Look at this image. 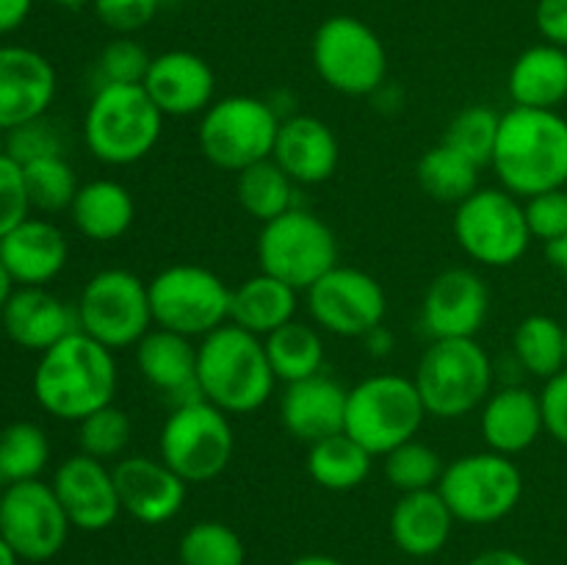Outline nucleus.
Returning <instances> with one entry per match:
<instances>
[{
    "instance_id": "1",
    "label": "nucleus",
    "mask_w": 567,
    "mask_h": 565,
    "mask_svg": "<svg viewBox=\"0 0 567 565\" xmlns=\"http://www.w3.org/2000/svg\"><path fill=\"white\" fill-rule=\"evenodd\" d=\"M116 382L114 352L78 330L39 355L31 388L44 413L78 424L94 410L114 404Z\"/></svg>"
},
{
    "instance_id": "2",
    "label": "nucleus",
    "mask_w": 567,
    "mask_h": 565,
    "mask_svg": "<svg viewBox=\"0 0 567 565\" xmlns=\"http://www.w3.org/2000/svg\"><path fill=\"white\" fill-rule=\"evenodd\" d=\"M502 188L515 197H535L567 186V120L559 111L520 109L502 114L491 161Z\"/></svg>"
},
{
    "instance_id": "3",
    "label": "nucleus",
    "mask_w": 567,
    "mask_h": 565,
    "mask_svg": "<svg viewBox=\"0 0 567 565\" xmlns=\"http://www.w3.org/2000/svg\"><path fill=\"white\" fill-rule=\"evenodd\" d=\"M197 386L199 397L227 415L255 413L264 408L277 386L264 338L233 321L199 338Z\"/></svg>"
},
{
    "instance_id": "4",
    "label": "nucleus",
    "mask_w": 567,
    "mask_h": 565,
    "mask_svg": "<svg viewBox=\"0 0 567 565\" xmlns=\"http://www.w3.org/2000/svg\"><path fill=\"white\" fill-rule=\"evenodd\" d=\"M164 120L142 83L94 86L83 114V142L100 164L131 166L153 153Z\"/></svg>"
},
{
    "instance_id": "5",
    "label": "nucleus",
    "mask_w": 567,
    "mask_h": 565,
    "mask_svg": "<svg viewBox=\"0 0 567 565\" xmlns=\"http://www.w3.org/2000/svg\"><path fill=\"white\" fill-rule=\"evenodd\" d=\"M426 415L413 377L371 374L349 388L343 432L374 458H385L391 449L419 438Z\"/></svg>"
},
{
    "instance_id": "6",
    "label": "nucleus",
    "mask_w": 567,
    "mask_h": 565,
    "mask_svg": "<svg viewBox=\"0 0 567 565\" xmlns=\"http://www.w3.org/2000/svg\"><path fill=\"white\" fill-rule=\"evenodd\" d=\"M424 408L437 419H463L493 393V363L476 338L432 341L415 369Z\"/></svg>"
},
{
    "instance_id": "7",
    "label": "nucleus",
    "mask_w": 567,
    "mask_h": 565,
    "mask_svg": "<svg viewBox=\"0 0 567 565\" xmlns=\"http://www.w3.org/2000/svg\"><path fill=\"white\" fill-rule=\"evenodd\" d=\"M236 452V432L230 415L203 397L175 404L161 427L158 458L186 485H205L230 465Z\"/></svg>"
},
{
    "instance_id": "8",
    "label": "nucleus",
    "mask_w": 567,
    "mask_h": 565,
    "mask_svg": "<svg viewBox=\"0 0 567 565\" xmlns=\"http://www.w3.org/2000/svg\"><path fill=\"white\" fill-rule=\"evenodd\" d=\"M282 116L269 100L252 94H230L208 105L199 116L197 144L205 158L225 172H241L271 158Z\"/></svg>"
},
{
    "instance_id": "9",
    "label": "nucleus",
    "mask_w": 567,
    "mask_h": 565,
    "mask_svg": "<svg viewBox=\"0 0 567 565\" xmlns=\"http://www.w3.org/2000/svg\"><path fill=\"white\" fill-rule=\"evenodd\" d=\"M313 70L332 92L369 97L388 78V50L380 33L352 14L327 17L310 44Z\"/></svg>"
},
{
    "instance_id": "10",
    "label": "nucleus",
    "mask_w": 567,
    "mask_h": 565,
    "mask_svg": "<svg viewBox=\"0 0 567 565\" xmlns=\"http://www.w3.org/2000/svg\"><path fill=\"white\" fill-rule=\"evenodd\" d=\"M153 325L186 338H205L230 321L233 288L208 266L172 264L147 280Z\"/></svg>"
},
{
    "instance_id": "11",
    "label": "nucleus",
    "mask_w": 567,
    "mask_h": 565,
    "mask_svg": "<svg viewBox=\"0 0 567 565\" xmlns=\"http://www.w3.org/2000/svg\"><path fill=\"white\" fill-rule=\"evenodd\" d=\"M258 266L266 275L308 291L319 277L338 266V238L321 216L293 205L277 219L260 225Z\"/></svg>"
},
{
    "instance_id": "12",
    "label": "nucleus",
    "mask_w": 567,
    "mask_h": 565,
    "mask_svg": "<svg viewBox=\"0 0 567 565\" xmlns=\"http://www.w3.org/2000/svg\"><path fill=\"white\" fill-rule=\"evenodd\" d=\"M437 493L446 499L454 518L471 526H487L518 507L524 474L513 458L485 449L446 463Z\"/></svg>"
},
{
    "instance_id": "13",
    "label": "nucleus",
    "mask_w": 567,
    "mask_h": 565,
    "mask_svg": "<svg viewBox=\"0 0 567 565\" xmlns=\"http://www.w3.org/2000/svg\"><path fill=\"white\" fill-rule=\"evenodd\" d=\"M452 233L460 249L487 269L518 264L532 242L524 203L507 188H476L454 205Z\"/></svg>"
},
{
    "instance_id": "14",
    "label": "nucleus",
    "mask_w": 567,
    "mask_h": 565,
    "mask_svg": "<svg viewBox=\"0 0 567 565\" xmlns=\"http://www.w3.org/2000/svg\"><path fill=\"white\" fill-rule=\"evenodd\" d=\"M75 308L81 332L111 352L136 347L155 327L147 280L131 269H100L86 280Z\"/></svg>"
},
{
    "instance_id": "15",
    "label": "nucleus",
    "mask_w": 567,
    "mask_h": 565,
    "mask_svg": "<svg viewBox=\"0 0 567 565\" xmlns=\"http://www.w3.org/2000/svg\"><path fill=\"white\" fill-rule=\"evenodd\" d=\"M70 518L53 485L42 480L14 482L0 499V535L25 563H48L70 537Z\"/></svg>"
},
{
    "instance_id": "16",
    "label": "nucleus",
    "mask_w": 567,
    "mask_h": 565,
    "mask_svg": "<svg viewBox=\"0 0 567 565\" xmlns=\"http://www.w3.org/2000/svg\"><path fill=\"white\" fill-rule=\"evenodd\" d=\"M308 314L316 327L338 338H363L385 321L388 297L374 275L341 266L308 288Z\"/></svg>"
},
{
    "instance_id": "17",
    "label": "nucleus",
    "mask_w": 567,
    "mask_h": 565,
    "mask_svg": "<svg viewBox=\"0 0 567 565\" xmlns=\"http://www.w3.org/2000/svg\"><path fill=\"white\" fill-rule=\"evenodd\" d=\"M491 294L474 269L441 271L430 282L421 302V327L432 341L446 338H476L487 321Z\"/></svg>"
},
{
    "instance_id": "18",
    "label": "nucleus",
    "mask_w": 567,
    "mask_h": 565,
    "mask_svg": "<svg viewBox=\"0 0 567 565\" xmlns=\"http://www.w3.org/2000/svg\"><path fill=\"white\" fill-rule=\"evenodd\" d=\"M53 491L70 518L72 530L103 532L120 518L122 504L114 471L109 463L78 452L61 460L53 471Z\"/></svg>"
},
{
    "instance_id": "19",
    "label": "nucleus",
    "mask_w": 567,
    "mask_h": 565,
    "mask_svg": "<svg viewBox=\"0 0 567 565\" xmlns=\"http://www.w3.org/2000/svg\"><path fill=\"white\" fill-rule=\"evenodd\" d=\"M55 92L59 75L48 55L25 44H0V131L48 114Z\"/></svg>"
},
{
    "instance_id": "20",
    "label": "nucleus",
    "mask_w": 567,
    "mask_h": 565,
    "mask_svg": "<svg viewBox=\"0 0 567 565\" xmlns=\"http://www.w3.org/2000/svg\"><path fill=\"white\" fill-rule=\"evenodd\" d=\"M111 471H114L122 513L138 524H166L186 504L188 485L161 458L127 454L116 460Z\"/></svg>"
},
{
    "instance_id": "21",
    "label": "nucleus",
    "mask_w": 567,
    "mask_h": 565,
    "mask_svg": "<svg viewBox=\"0 0 567 565\" xmlns=\"http://www.w3.org/2000/svg\"><path fill=\"white\" fill-rule=\"evenodd\" d=\"M142 86L164 116H203L216 100V72L192 50H164L153 55Z\"/></svg>"
},
{
    "instance_id": "22",
    "label": "nucleus",
    "mask_w": 567,
    "mask_h": 565,
    "mask_svg": "<svg viewBox=\"0 0 567 565\" xmlns=\"http://www.w3.org/2000/svg\"><path fill=\"white\" fill-rule=\"evenodd\" d=\"M271 161L297 186H319L336 175L341 144L324 120L313 114H291L280 122Z\"/></svg>"
},
{
    "instance_id": "23",
    "label": "nucleus",
    "mask_w": 567,
    "mask_h": 565,
    "mask_svg": "<svg viewBox=\"0 0 567 565\" xmlns=\"http://www.w3.org/2000/svg\"><path fill=\"white\" fill-rule=\"evenodd\" d=\"M0 325L9 341L39 355L81 330L75 305L64 302L44 286L14 288L0 314Z\"/></svg>"
},
{
    "instance_id": "24",
    "label": "nucleus",
    "mask_w": 567,
    "mask_h": 565,
    "mask_svg": "<svg viewBox=\"0 0 567 565\" xmlns=\"http://www.w3.org/2000/svg\"><path fill=\"white\" fill-rule=\"evenodd\" d=\"M66 258L70 244L64 230L42 216H28L0 238V264L14 286H48L64 271Z\"/></svg>"
},
{
    "instance_id": "25",
    "label": "nucleus",
    "mask_w": 567,
    "mask_h": 565,
    "mask_svg": "<svg viewBox=\"0 0 567 565\" xmlns=\"http://www.w3.org/2000/svg\"><path fill=\"white\" fill-rule=\"evenodd\" d=\"M349 388L327 374L286 386L280 399V421L297 441L316 443L343 432Z\"/></svg>"
},
{
    "instance_id": "26",
    "label": "nucleus",
    "mask_w": 567,
    "mask_h": 565,
    "mask_svg": "<svg viewBox=\"0 0 567 565\" xmlns=\"http://www.w3.org/2000/svg\"><path fill=\"white\" fill-rule=\"evenodd\" d=\"M136 369L147 386L175 404L199 399L197 386V347L194 338L153 327L136 343Z\"/></svg>"
},
{
    "instance_id": "27",
    "label": "nucleus",
    "mask_w": 567,
    "mask_h": 565,
    "mask_svg": "<svg viewBox=\"0 0 567 565\" xmlns=\"http://www.w3.org/2000/svg\"><path fill=\"white\" fill-rule=\"evenodd\" d=\"M480 430L493 452L507 458L526 452L546 432L540 393L524 386L498 388L482 404Z\"/></svg>"
},
{
    "instance_id": "28",
    "label": "nucleus",
    "mask_w": 567,
    "mask_h": 565,
    "mask_svg": "<svg viewBox=\"0 0 567 565\" xmlns=\"http://www.w3.org/2000/svg\"><path fill=\"white\" fill-rule=\"evenodd\" d=\"M454 524L457 518L449 510L446 499L437 493V487H430V491L402 493L391 510L388 530L399 552L424 559L435 557L446 546Z\"/></svg>"
},
{
    "instance_id": "29",
    "label": "nucleus",
    "mask_w": 567,
    "mask_h": 565,
    "mask_svg": "<svg viewBox=\"0 0 567 565\" xmlns=\"http://www.w3.org/2000/svg\"><path fill=\"white\" fill-rule=\"evenodd\" d=\"M507 92L520 109L557 111L567 100V50L551 42L526 48L509 66Z\"/></svg>"
},
{
    "instance_id": "30",
    "label": "nucleus",
    "mask_w": 567,
    "mask_h": 565,
    "mask_svg": "<svg viewBox=\"0 0 567 565\" xmlns=\"http://www.w3.org/2000/svg\"><path fill=\"white\" fill-rule=\"evenodd\" d=\"M70 219L83 238L109 244L131 230L136 219V203L120 181L97 177V181L81 183L70 205Z\"/></svg>"
},
{
    "instance_id": "31",
    "label": "nucleus",
    "mask_w": 567,
    "mask_h": 565,
    "mask_svg": "<svg viewBox=\"0 0 567 565\" xmlns=\"http://www.w3.org/2000/svg\"><path fill=\"white\" fill-rule=\"evenodd\" d=\"M297 288L266 275V271H258V275L247 277L241 286L233 288L230 321L252 336L266 338L277 327L297 319Z\"/></svg>"
},
{
    "instance_id": "32",
    "label": "nucleus",
    "mask_w": 567,
    "mask_h": 565,
    "mask_svg": "<svg viewBox=\"0 0 567 565\" xmlns=\"http://www.w3.org/2000/svg\"><path fill=\"white\" fill-rule=\"evenodd\" d=\"M374 454L365 446H360L347 432L316 441L308 446V474L319 487L332 493L354 491L363 485L371 474Z\"/></svg>"
},
{
    "instance_id": "33",
    "label": "nucleus",
    "mask_w": 567,
    "mask_h": 565,
    "mask_svg": "<svg viewBox=\"0 0 567 565\" xmlns=\"http://www.w3.org/2000/svg\"><path fill=\"white\" fill-rule=\"evenodd\" d=\"M264 347L277 382L286 386L321 374L324 369V338L308 321L293 319L277 327L264 338Z\"/></svg>"
},
{
    "instance_id": "34",
    "label": "nucleus",
    "mask_w": 567,
    "mask_h": 565,
    "mask_svg": "<svg viewBox=\"0 0 567 565\" xmlns=\"http://www.w3.org/2000/svg\"><path fill=\"white\" fill-rule=\"evenodd\" d=\"M480 172L482 166L443 142L426 150L415 166V177L424 194L446 205H460L468 199L480 188Z\"/></svg>"
},
{
    "instance_id": "35",
    "label": "nucleus",
    "mask_w": 567,
    "mask_h": 565,
    "mask_svg": "<svg viewBox=\"0 0 567 565\" xmlns=\"http://www.w3.org/2000/svg\"><path fill=\"white\" fill-rule=\"evenodd\" d=\"M297 183L280 170L271 158L258 161L236 175V199L247 216L266 225L286 210H291Z\"/></svg>"
},
{
    "instance_id": "36",
    "label": "nucleus",
    "mask_w": 567,
    "mask_h": 565,
    "mask_svg": "<svg viewBox=\"0 0 567 565\" xmlns=\"http://www.w3.org/2000/svg\"><path fill=\"white\" fill-rule=\"evenodd\" d=\"M513 352L520 369L540 380H551L565 369V325L546 314L526 316L515 327Z\"/></svg>"
},
{
    "instance_id": "37",
    "label": "nucleus",
    "mask_w": 567,
    "mask_h": 565,
    "mask_svg": "<svg viewBox=\"0 0 567 565\" xmlns=\"http://www.w3.org/2000/svg\"><path fill=\"white\" fill-rule=\"evenodd\" d=\"M50 463L48 432L33 421H14L0 430V482L42 480Z\"/></svg>"
},
{
    "instance_id": "38",
    "label": "nucleus",
    "mask_w": 567,
    "mask_h": 565,
    "mask_svg": "<svg viewBox=\"0 0 567 565\" xmlns=\"http://www.w3.org/2000/svg\"><path fill=\"white\" fill-rule=\"evenodd\" d=\"M181 565H244L247 546L225 521H197L177 543Z\"/></svg>"
},
{
    "instance_id": "39",
    "label": "nucleus",
    "mask_w": 567,
    "mask_h": 565,
    "mask_svg": "<svg viewBox=\"0 0 567 565\" xmlns=\"http://www.w3.org/2000/svg\"><path fill=\"white\" fill-rule=\"evenodd\" d=\"M443 463L441 454L430 446V443L419 441H404L402 446L391 449L385 454V463H382V474L391 482V487H396L399 493H413V491H430L437 487L441 482Z\"/></svg>"
},
{
    "instance_id": "40",
    "label": "nucleus",
    "mask_w": 567,
    "mask_h": 565,
    "mask_svg": "<svg viewBox=\"0 0 567 565\" xmlns=\"http://www.w3.org/2000/svg\"><path fill=\"white\" fill-rule=\"evenodd\" d=\"M22 172H25L31 208L42 210V214L70 210L81 183H78L75 170H72L64 155H48V158L31 161V164L22 166Z\"/></svg>"
},
{
    "instance_id": "41",
    "label": "nucleus",
    "mask_w": 567,
    "mask_h": 565,
    "mask_svg": "<svg viewBox=\"0 0 567 565\" xmlns=\"http://www.w3.org/2000/svg\"><path fill=\"white\" fill-rule=\"evenodd\" d=\"M498 125H502V114L487 105H468V109L457 111L446 127L443 144L463 153L465 158L474 161L476 166H491L493 153H496L498 142Z\"/></svg>"
},
{
    "instance_id": "42",
    "label": "nucleus",
    "mask_w": 567,
    "mask_h": 565,
    "mask_svg": "<svg viewBox=\"0 0 567 565\" xmlns=\"http://www.w3.org/2000/svg\"><path fill=\"white\" fill-rule=\"evenodd\" d=\"M133 438V421L116 404H105V408L94 410L83 421H78V446L89 458H97L103 463L109 460L125 458V449L131 446Z\"/></svg>"
},
{
    "instance_id": "43",
    "label": "nucleus",
    "mask_w": 567,
    "mask_h": 565,
    "mask_svg": "<svg viewBox=\"0 0 567 565\" xmlns=\"http://www.w3.org/2000/svg\"><path fill=\"white\" fill-rule=\"evenodd\" d=\"M153 55L147 53L138 39L116 37L100 50L94 61V86H109V83H144Z\"/></svg>"
},
{
    "instance_id": "44",
    "label": "nucleus",
    "mask_w": 567,
    "mask_h": 565,
    "mask_svg": "<svg viewBox=\"0 0 567 565\" xmlns=\"http://www.w3.org/2000/svg\"><path fill=\"white\" fill-rule=\"evenodd\" d=\"M6 153L17 161V164H31V161L48 158V155H64V138H61L59 127L48 120V114L39 120L25 122L20 127H11L6 133Z\"/></svg>"
},
{
    "instance_id": "45",
    "label": "nucleus",
    "mask_w": 567,
    "mask_h": 565,
    "mask_svg": "<svg viewBox=\"0 0 567 565\" xmlns=\"http://www.w3.org/2000/svg\"><path fill=\"white\" fill-rule=\"evenodd\" d=\"M25 172L6 150H0V238L31 216Z\"/></svg>"
},
{
    "instance_id": "46",
    "label": "nucleus",
    "mask_w": 567,
    "mask_h": 565,
    "mask_svg": "<svg viewBox=\"0 0 567 565\" xmlns=\"http://www.w3.org/2000/svg\"><path fill=\"white\" fill-rule=\"evenodd\" d=\"M92 9L100 25L114 31L116 37H133L144 31L164 6L161 0H92Z\"/></svg>"
},
{
    "instance_id": "47",
    "label": "nucleus",
    "mask_w": 567,
    "mask_h": 565,
    "mask_svg": "<svg viewBox=\"0 0 567 565\" xmlns=\"http://www.w3.org/2000/svg\"><path fill=\"white\" fill-rule=\"evenodd\" d=\"M526 225L532 238H540L543 244L567 233V188H551V192L526 197L524 203Z\"/></svg>"
},
{
    "instance_id": "48",
    "label": "nucleus",
    "mask_w": 567,
    "mask_h": 565,
    "mask_svg": "<svg viewBox=\"0 0 567 565\" xmlns=\"http://www.w3.org/2000/svg\"><path fill=\"white\" fill-rule=\"evenodd\" d=\"M540 404L546 432L554 441L567 446V369L559 371L551 380H546L540 391Z\"/></svg>"
},
{
    "instance_id": "49",
    "label": "nucleus",
    "mask_w": 567,
    "mask_h": 565,
    "mask_svg": "<svg viewBox=\"0 0 567 565\" xmlns=\"http://www.w3.org/2000/svg\"><path fill=\"white\" fill-rule=\"evenodd\" d=\"M535 22L543 42L567 50V0H537Z\"/></svg>"
},
{
    "instance_id": "50",
    "label": "nucleus",
    "mask_w": 567,
    "mask_h": 565,
    "mask_svg": "<svg viewBox=\"0 0 567 565\" xmlns=\"http://www.w3.org/2000/svg\"><path fill=\"white\" fill-rule=\"evenodd\" d=\"M33 11V0H0V37L20 31Z\"/></svg>"
},
{
    "instance_id": "51",
    "label": "nucleus",
    "mask_w": 567,
    "mask_h": 565,
    "mask_svg": "<svg viewBox=\"0 0 567 565\" xmlns=\"http://www.w3.org/2000/svg\"><path fill=\"white\" fill-rule=\"evenodd\" d=\"M468 565H532L529 557H524L515 548H487V552L476 554Z\"/></svg>"
},
{
    "instance_id": "52",
    "label": "nucleus",
    "mask_w": 567,
    "mask_h": 565,
    "mask_svg": "<svg viewBox=\"0 0 567 565\" xmlns=\"http://www.w3.org/2000/svg\"><path fill=\"white\" fill-rule=\"evenodd\" d=\"M363 343H365V349L374 355V358H385V355H391V349H393V332L388 330L385 325H380V327H374L371 332H365Z\"/></svg>"
},
{
    "instance_id": "53",
    "label": "nucleus",
    "mask_w": 567,
    "mask_h": 565,
    "mask_svg": "<svg viewBox=\"0 0 567 565\" xmlns=\"http://www.w3.org/2000/svg\"><path fill=\"white\" fill-rule=\"evenodd\" d=\"M546 260L554 266V269L563 271L567 277V233L546 244Z\"/></svg>"
},
{
    "instance_id": "54",
    "label": "nucleus",
    "mask_w": 567,
    "mask_h": 565,
    "mask_svg": "<svg viewBox=\"0 0 567 565\" xmlns=\"http://www.w3.org/2000/svg\"><path fill=\"white\" fill-rule=\"evenodd\" d=\"M291 565H347L338 557H330V554H302V557L293 559Z\"/></svg>"
},
{
    "instance_id": "55",
    "label": "nucleus",
    "mask_w": 567,
    "mask_h": 565,
    "mask_svg": "<svg viewBox=\"0 0 567 565\" xmlns=\"http://www.w3.org/2000/svg\"><path fill=\"white\" fill-rule=\"evenodd\" d=\"M11 294H14V280H11V275L6 271V266L0 264V314H3L6 302L11 299Z\"/></svg>"
},
{
    "instance_id": "56",
    "label": "nucleus",
    "mask_w": 567,
    "mask_h": 565,
    "mask_svg": "<svg viewBox=\"0 0 567 565\" xmlns=\"http://www.w3.org/2000/svg\"><path fill=\"white\" fill-rule=\"evenodd\" d=\"M0 565H20V557H17V552L9 546L3 535H0Z\"/></svg>"
},
{
    "instance_id": "57",
    "label": "nucleus",
    "mask_w": 567,
    "mask_h": 565,
    "mask_svg": "<svg viewBox=\"0 0 567 565\" xmlns=\"http://www.w3.org/2000/svg\"><path fill=\"white\" fill-rule=\"evenodd\" d=\"M48 3L61 6V9H83V6H92V0H48Z\"/></svg>"
},
{
    "instance_id": "58",
    "label": "nucleus",
    "mask_w": 567,
    "mask_h": 565,
    "mask_svg": "<svg viewBox=\"0 0 567 565\" xmlns=\"http://www.w3.org/2000/svg\"><path fill=\"white\" fill-rule=\"evenodd\" d=\"M565 369H567V325H565Z\"/></svg>"
},
{
    "instance_id": "59",
    "label": "nucleus",
    "mask_w": 567,
    "mask_h": 565,
    "mask_svg": "<svg viewBox=\"0 0 567 565\" xmlns=\"http://www.w3.org/2000/svg\"><path fill=\"white\" fill-rule=\"evenodd\" d=\"M3 487H6V485H3V482H0V499H3Z\"/></svg>"
}]
</instances>
